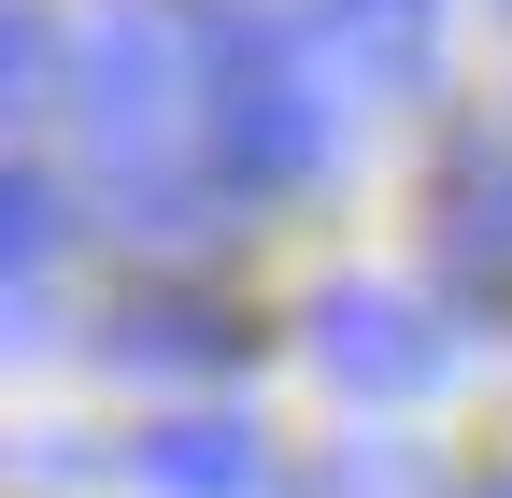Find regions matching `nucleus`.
I'll use <instances>...</instances> for the list:
<instances>
[{
    "instance_id": "3",
    "label": "nucleus",
    "mask_w": 512,
    "mask_h": 498,
    "mask_svg": "<svg viewBox=\"0 0 512 498\" xmlns=\"http://www.w3.org/2000/svg\"><path fill=\"white\" fill-rule=\"evenodd\" d=\"M313 370H328L342 399H427L441 370H456V314H427V299H399V285H328L313 299Z\"/></svg>"
},
{
    "instance_id": "5",
    "label": "nucleus",
    "mask_w": 512,
    "mask_h": 498,
    "mask_svg": "<svg viewBox=\"0 0 512 498\" xmlns=\"http://www.w3.org/2000/svg\"><path fill=\"white\" fill-rule=\"evenodd\" d=\"M128 484H143V498H256L271 456H256L242 413H157L143 442H128Z\"/></svg>"
},
{
    "instance_id": "1",
    "label": "nucleus",
    "mask_w": 512,
    "mask_h": 498,
    "mask_svg": "<svg viewBox=\"0 0 512 498\" xmlns=\"http://www.w3.org/2000/svg\"><path fill=\"white\" fill-rule=\"evenodd\" d=\"M185 100H214V15L185 0H100L72 29V114H86V157L114 171H171Z\"/></svg>"
},
{
    "instance_id": "11",
    "label": "nucleus",
    "mask_w": 512,
    "mask_h": 498,
    "mask_svg": "<svg viewBox=\"0 0 512 498\" xmlns=\"http://www.w3.org/2000/svg\"><path fill=\"white\" fill-rule=\"evenodd\" d=\"M313 498H427V470L384 456V442H356V456H328V484H313Z\"/></svg>"
},
{
    "instance_id": "12",
    "label": "nucleus",
    "mask_w": 512,
    "mask_h": 498,
    "mask_svg": "<svg viewBox=\"0 0 512 498\" xmlns=\"http://www.w3.org/2000/svg\"><path fill=\"white\" fill-rule=\"evenodd\" d=\"M484 498H512V470H498V484H484Z\"/></svg>"
},
{
    "instance_id": "2",
    "label": "nucleus",
    "mask_w": 512,
    "mask_h": 498,
    "mask_svg": "<svg viewBox=\"0 0 512 498\" xmlns=\"http://www.w3.org/2000/svg\"><path fill=\"white\" fill-rule=\"evenodd\" d=\"M200 129H214L228 185H313L342 157V100H328V72H313V43L285 15L228 0L214 15V100H200Z\"/></svg>"
},
{
    "instance_id": "6",
    "label": "nucleus",
    "mask_w": 512,
    "mask_h": 498,
    "mask_svg": "<svg viewBox=\"0 0 512 498\" xmlns=\"http://www.w3.org/2000/svg\"><path fill=\"white\" fill-rule=\"evenodd\" d=\"M228 200H242L228 171H114L100 185V228L114 242H157V257H200V242L228 228Z\"/></svg>"
},
{
    "instance_id": "9",
    "label": "nucleus",
    "mask_w": 512,
    "mask_h": 498,
    "mask_svg": "<svg viewBox=\"0 0 512 498\" xmlns=\"http://www.w3.org/2000/svg\"><path fill=\"white\" fill-rule=\"evenodd\" d=\"M0 86H15V114H72V29L43 0H15V29H0Z\"/></svg>"
},
{
    "instance_id": "8",
    "label": "nucleus",
    "mask_w": 512,
    "mask_h": 498,
    "mask_svg": "<svg viewBox=\"0 0 512 498\" xmlns=\"http://www.w3.org/2000/svg\"><path fill=\"white\" fill-rule=\"evenodd\" d=\"M313 29L342 43V72L413 86V72H427V43H441V0H313Z\"/></svg>"
},
{
    "instance_id": "7",
    "label": "nucleus",
    "mask_w": 512,
    "mask_h": 498,
    "mask_svg": "<svg viewBox=\"0 0 512 498\" xmlns=\"http://www.w3.org/2000/svg\"><path fill=\"white\" fill-rule=\"evenodd\" d=\"M100 356L114 370H228L242 328L214 314V299H114V314H100Z\"/></svg>"
},
{
    "instance_id": "10",
    "label": "nucleus",
    "mask_w": 512,
    "mask_h": 498,
    "mask_svg": "<svg viewBox=\"0 0 512 498\" xmlns=\"http://www.w3.org/2000/svg\"><path fill=\"white\" fill-rule=\"evenodd\" d=\"M57 228H72V200H57V171L29 157L15 185H0V257H15V285H43V257H57Z\"/></svg>"
},
{
    "instance_id": "4",
    "label": "nucleus",
    "mask_w": 512,
    "mask_h": 498,
    "mask_svg": "<svg viewBox=\"0 0 512 498\" xmlns=\"http://www.w3.org/2000/svg\"><path fill=\"white\" fill-rule=\"evenodd\" d=\"M441 285L470 299H512V157L498 143H456L441 157Z\"/></svg>"
}]
</instances>
